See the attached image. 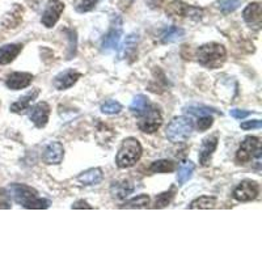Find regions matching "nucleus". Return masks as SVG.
<instances>
[{
	"instance_id": "13",
	"label": "nucleus",
	"mask_w": 262,
	"mask_h": 262,
	"mask_svg": "<svg viewBox=\"0 0 262 262\" xmlns=\"http://www.w3.org/2000/svg\"><path fill=\"white\" fill-rule=\"evenodd\" d=\"M243 18L250 28H254L258 30L261 28V21H262V13H261V4L258 2L250 3L245 7L243 11Z\"/></svg>"
},
{
	"instance_id": "2",
	"label": "nucleus",
	"mask_w": 262,
	"mask_h": 262,
	"mask_svg": "<svg viewBox=\"0 0 262 262\" xmlns=\"http://www.w3.org/2000/svg\"><path fill=\"white\" fill-rule=\"evenodd\" d=\"M196 58L200 64L210 70L221 69L227 59L226 48L216 42H210L198 48L196 50Z\"/></svg>"
},
{
	"instance_id": "3",
	"label": "nucleus",
	"mask_w": 262,
	"mask_h": 262,
	"mask_svg": "<svg viewBox=\"0 0 262 262\" xmlns=\"http://www.w3.org/2000/svg\"><path fill=\"white\" fill-rule=\"evenodd\" d=\"M142 152H143V148H142V144L137 138H126L119 147L118 154H117V167L121 168V169L134 167L142 158Z\"/></svg>"
},
{
	"instance_id": "27",
	"label": "nucleus",
	"mask_w": 262,
	"mask_h": 262,
	"mask_svg": "<svg viewBox=\"0 0 262 262\" xmlns=\"http://www.w3.org/2000/svg\"><path fill=\"white\" fill-rule=\"evenodd\" d=\"M149 196L147 194H140L133 200L127 201L125 205L121 206V209H144L149 205Z\"/></svg>"
},
{
	"instance_id": "40",
	"label": "nucleus",
	"mask_w": 262,
	"mask_h": 262,
	"mask_svg": "<svg viewBox=\"0 0 262 262\" xmlns=\"http://www.w3.org/2000/svg\"><path fill=\"white\" fill-rule=\"evenodd\" d=\"M164 0H147L149 8H160Z\"/></svg>"
},
{
	"instance_id": "11",
	"label": "nucleus",
	"mask_w": 262,
	"mask_h": 262,
	"mask_svg": "<svg viewBox=\"0 0 262 262\" xmlns=\"http://www.w3.org/2000/svg\"><path fill=\"white\" fill-rule=\"evenodd\" d=\"M50 105L45 101L37 102L29 112V119L34 123V126L38 128H43L49 122V117H50Z\"/></svg>"
},
{
	"instance_id": "31",
	"label": "nucleus",
	"mask_w": 262,
	"mask_h": 262,
	"mask_svg": "<svg viewBox=\"0 0 262 262\" xmlns=\"http://www.w3.org/2000/svg\"><path fill=\"white\" fill-rule=\"evenodd\" d=\"M122 111V105L119 104L116 100H109L105 104L101 105V112L104 114H109V116H113V114H118Z\"/></svg>"
},
{
	"instance_id": "5",
	"label": "nucleus",
	"mask_w": 262,
	"mask_h": 262,
	"mask_svg": "<svg viewBox=\"0 0 262 262\" xmlns=\"http://www.w3.org/2000/svg\"><path fill=\"white\" fill-rule=\"evenodd\" d=\"M139 117L138 127L140 131L147 133V134H154L163 125V116H161L160 107L155 104H149L144 113Z\"/></svg>"
},
{
	"instance_id": "21",
	"label": "nucleus",
	"mask_w": 262,
	"mask_h": 262,
	"mask_svg": "<svg viewBox=\"0 0 262 262\" xmlns=\"http://www.w3.org/2000/svg\"><path fill=\"white\" fill-rule=\"evenodd\" d=\"M39 95V90L38 88H36V90H33L32 92H29L28 95L23 96L21 98H18V101L13 102L12 105H11V112L12 113H21V112L27 111V109H29L30 104H32L33 100H36L37 96Z\"/></svg>"
},
{
	"instance_id": "1",
	"label": "nucleus",
	"mask_w": 262,
	"mask_h": 262,
	"mask_svg": "<svg viewBox=\"0 0 262 262\" xmlns=\"http://www.w3.org/2000/svg\"><path fill=\"white\" fill-rule=\"evenodd\" d=\"M7 191L16 203L24 206L25 209L45 210L50 207V201L39 198L36 189L25 184H11L7 188Z\"/></svg>"
},
{
	"instance_id": "15",
	"label": "nucleus",
	"mask_w": 262,
	"mask_h": 262,
	"mask_svg": "<svg viewBox=\"0 0 262 262\" xmlns=\"http://www.w3.org/2000/svg\"><path fill=\"white\" fill-rule=\"evenodd\" d=\"M64 158V147L60 142H51L43 151V161L49 165H58Z\"/></svg>"
},
{
	"instance_id": "6",
	"label": "nucleus",
	"mask_w": 262,
	"mask_h": 262,
	"mask_svg": "<svg viewBox=\"0 0 262 262\" xmlns=\"http://www.w3.org/2000/svg\"><path fill=\"white\" fill-rule=\"evenodd\" d=\"M165 12H167V15L170 16V17L201 18V16H202L203 13V9L189 6V4L181 2V0H173V2H170L167 6Z\"/></svg>"
},
{
	"instance_id": "33",
	"label": "nucleus",
	"mask_w": 262,
	"mask_h": 262,
	"mask_svg": "<svg viewBox=\"0 0 262 262\" xmlns=\"http://www.w3.org/2000/svg\"><path fill=\"white\" fill-rule=\"evenodd\" d=\"M98 0H78L76 4H75V9L76 12L84 13V12H90L95 8V6L97 4Z\"/></svg>"
},
{
	"instance_id": "37",
	"label": "nucleus",
	"mask_w": 262,
	"mask_h": 262,
	"mask_svg": "<svg viewBox=\"0 0 262 262\" xmlns=\"http://www.w3.org/2000/svg\"><path fill=\"white\" fill-rule=\"evenodd\" d=\"M262 121L259 119H254V121H247V122L242 123L243 130H252V128H261Z\"/></svg>"
},
{
	"instance_id": "7",
	"label": "nucleus",
	"mask_w": 262,
	"mask_h": 262,
	"mask_svg": "<svg viewBox=\"0 0 262 262\" xmlns=\"http://www.w3.org/2000/svg\"><path fill=\"white\" fill-rule=\"evenodd\" d=\"M122 18L119 17V16H114L112 18V24H111V29L109 32L106 33L102 38V43L101 48L104 51H112L116 50L118 48L119 39L122 37Z\"/></svg>"
},
{
	"instance_id": "38",
	"label": "nucleus",
	"mask_w": 262,
	"mask_h": 262,
	"mask_svg": "<svg viewBox=\"0 0 262 262\" xmlns=\"http://www.w3.org/2000/svg\"><path fill=\"white\" fill-rule=\"evenodd\" d=\"M229 114L236 119H244L247 117H249L252 114V112L249 111H240V109H232V111H229Z\"/></svg>"
},
{
	"instance_id": "35",
	"label": "nucleus",
	"mask_w": 262,
	"mask_h": 262,
	"mask_svg": "<svg viewBox=\"0 0 262 262\" xmlns=\"http://www.w3.org/2000/svg\"><path fill=\"white\" fill-rule=\"evenodd\" d=\"M212 123H214V118H212L211 116H209V114H206V116H201L200 118H198L196 126H198L200 131H206L211 127Z\"/></svg>"
},
{
	"instance_id": "19",
	"label": "nucleus",
	"mask_w": 262,
	"mask_h": 262,
	"mask_svg": "<svg viewBox=\"0 0 262 262\" xmlns=\"http://www.w3.org/2000/svg\"><path fill=\"white\" fill-rule=\"evenodd\" d=\"M134 191V185L130 181H114L111 186V194L114 200H125Z\"/></svg>"
},
{
	"instance_id": "28",
	"label": "nucleus",
	"mask_w": 262,
	"mask_h": 262,
	"mask_svg": "<svg viewBox=\"0 0 262 262\" xmlns=\"http://www.w3.org/2000/svg\"><path fill=\"white\" fill-rule=\"evenodd\" d=\"M176 168V164L170 160H156L151 164L149 170L152 173H169Z\"/></svg>"
},
{
	"instance_id": "16",
	"label": "nucleus",
	"mask_w": 262,
	"mask_h": 262,
	"mask_svg": "<svg viewBox=\"0 0 262 262\" xmlns=\"http://www.w3.org/2000/svg\"><path fill=\"white\" fill-rule=\"evenodd\" d=\"M217 147V137L216 135H210V137L205 138L202 142V146L200 149V163L203 167H207L210 165V161H211L212 154L215 152Z\"/></svg>"
},
{
	"instance_id": "36",
	"label": "nucleus",
	"mask_w": 262,
	"mask_h": 262,
	"mask_svg": "<svg viewBox=\"0 0 262 262\" xmlns=\"http://www.w3.org/2000/svg\"><path fill=\"white\" fill-rule=\"evenodd\" d=\"M11 196L7 189H0V209H11Z\"/></svg>"
},
{
	"instance_id": "34",
	"label": "nucleus",
	"mask_w": 262,
	"mask_h": 262,
	"mask_svg": "<svg viewBox=\"0 0 262 262\" xmlns=\"http://www.w3.org/2000/svg\"><path fill=\"white\" fill-rule=\"evenodd\" d=\"M185 112H188V113L193 114V116H206V114H210V113H215L214 109L211 107H207V106H198V105H191V106L185 107Z\"/></svg>"
},
{
	"instance_id": "30",
	"label": "nucleus",
	"mask_w": 262,
	"mask_h": 262,
	"mask_svg": "<svg viewBox=\"0 0 262 262\" xmlns=\"http://www.w3.org/2000/svg\"><path fill=\"white\" fill-rule=\"evenodd\" d=\"M67 37H69V53H67V59H72L76 54V45H78V38H76V32L72 29L64 30Z\"/></svg>"
},
{
	"instance_id": "24",
	"label": "nucleus",
	"mask_w": 262,
	"mask_h": 262,
	"mask_svg": "<svg viewBox=\"0 0 262 262\" xmlns=\"http://www.w3.org/2000/svg\"><path fill=\"white\" fill-rule=\"evenodd\" d=\"M185 36V30L179 27H170L165 32L161 34V42L163 43H172V42H177Z\"/></svg>"
},
{
	"instance_id": "17",
	"label": "nucleus",
	"mask_w": 262,
	"mask_h": 262,
	"mask_svg": "<svg viewBox=\"0 0 262 262\" xmlns=\"http://www.w3.org/2000/svg\"><path fill=\"white\" fill-rule=\"evenodd\" d=\"M23 15H24V8L20 4H13V7L2 18V25L6 29H15L23 23Z\"/></svg>"
},
{
	"instance_id": "39",
	"label": "nucleus",
	"mask_w": 262,
	"mask_h": 262,
	"mask_svg": "<svg viewBox=\"0 0 262 262\" xmlns=\"http://www.w3.org/2000/svg\"><path fill=\"white\" fill-rule=\"evenodd\" d=\"M71 207H72V209H88V210L93 209L92 206L88 205V203H86L84 200L76 201V202H75V203H72Z\"/></svg>"
},
{
	"instance_id": "10",
	"label": "nucleus",
	"mask_w": 262,
	"mask_h": 262,
	"mask_svg": "<svg viewBox=\"0 0 262 262\" xmlns=\"http://www.w3.org/2000/svg\"><path fill=\"white\" fill-rule=\"evenodd\" d=\"M63 11H64V3H62L60 0H50L42 13L41 23L46 28H53L58 23Z\"/></svg>"
},
{
	"instance_id": "20",
	"label": "nucleus",
	"mask_w": 262,
	"mask_h": 262,
	"mask_svg": "<svg viewBox=\"0 0 262 262\" xmlns=\"http://www.w3.org/2000/svg\"><path fill=\"white\" fill-rule=\"evenodd\" d=\"M24 46L21 43H9L0 48V64H8L17 58Z\"/></svg>"
},
{
	"instance_id": "14",
	"label": "nucleus",
	"mask_w": 262,
	"mask_h": 262,
	"mask_svg": "<svg viewBox=\"0 0 262 262\" xmlns=\"http://www.w3.org/2000/svg\"><path fill=\"white\" fill-rule=\"evenodd\" d=\"M33 79L34 76L30 72H12L7 78L6 85L12 91L24 90L32 84Z\"/></svg>"
},
{
	"instance_id": "23",
	"label": "nucleus",
	"mask_w": 262,
	"mask_h": 262,
	"mask_svg": "<svg viewBox=\"0 0 262 262\" xmlns=\"http://www.w3.org/2000/svg\"><path fill=\"white\" fill-rule=\"evenodd\" d=\"M217 205V200L215 196L202 195L200 198L194 200L190 203L189 209H215Z\"/></svg>"
},
{
	"instance_id": "32",
	"label": "nucleus",
	"mask_w": 262,
	"mask_h": 262,
	"mask_svg": "<svg viewBox=\"0 0 262 262\" xmlns=\"http://www.w3.org/2000/svg\"><path fill=\"white\" fill-rule=\"evenodd\" d=\"M242 3L243 0H221L219 2V9L223 13L228 15V13H232L233 11H236Z\"/></svg>"
},
{
	"instance_id": "25",
	"label": "nucleus",
	"mask_w": 262,
	"mask_h": 262,
	"mask_svg": "<svg viewBox=\"0 0 262 262\" xmlns=\"http://www.w3.org/2000/svg\"><path fill=\"white\" fill-rule=\"evenodd\" d=\"M194 169H195V165H194V163H191V161H188V163L184 164V165L180 168L179 172H177V182H179L180 186L186 184V182L191 179Z\"/></svg>"
},
{
	"instance_id": "18",
	"label": "nucleus",
	"mask_w": 262,
	"mask_h": 262,
	"mask_svg": "<svg viewBox=\"0 0 262 262\" xmlns=\"http://www.w3.org/2000/svg\"><path fill=\"white\" fill-rule=\"evenodd\" d=\"M104 180V173L101 168H91V169L81 172L78 176V181L85 186H93L98 185Z\"/></svg>"
},
{
	"instance_id": "12",
	"label": "nucleus",
	"mask_w": 262,
	"mask_h": 262,
	"mask_svg": "<svg viewBox=\"0 0 262 262\" xmlns=\"http://www.w3.org/2000/svg\"><path fill=\"white\" fill-rule=\"evenodd\" d=\"M81 78V72L76 71V70H66V71L59 72V74L54 78L53 85L55 90L58 91H66L71 88L76 81Z\"/></svg>"
},
{
	"instance_id": "8",
	"label": "nucleus",
	"mask_w": 262,
	"mask_h": 262,
	"mask_svg": "<svg viewBox=\"0 0 262 262\" xmlns=\"http://www.w3.org/2000/svg\"><path fill=\"white\" fill-rule=\"evenodd\" d=\"M259 147V139L257 137H249L245 138L240 144V148L237 149L235 156V160L237 164H247L249 163L252 159L256 155L257 148Z\"/></svg>"
},
{
	"instance_id": "9",
	"label": "nucleus",
	"mask_w": 262,
	"mask_h": 262,
	"mask_svg": "<svg viewBox=\"0 0 262 262\" xmlns=\"http://www.w3.org/2000/svg\"><path fill=\"white\" fill-rule=\"evenodd\" d=\"M259 194V185L256 181L244 180L233 190V198L238 202H249L256 200Z\"/></svg>"
},
{
	"instance_id": "26",
	"label": "nucleus",
	"mask_w": 262,
	"mask_h": 262,
	"mask_svg": "<svg viewBox=\"0 0 262 262\" xmlns=\"http://www.w3.org/2000/svg\"><path fill=\"white\" fill-rule=\"evenodd\" d=\"M174 195H176V186H172L168 191H164V193L159 194V195L156 196L155 206H154V207H155V209H164V207H167V206L172 202Z\"/></svg>"
},
{
	"instance_id": "22",
	"label": "nucleus",
	"mask_w": 262,
	"mask_h": 262,
	"mask_svg": "<svg viewBox=\"0 0 262 262\" xmlns=\"http://www.w3.org/2000/svg\"><path fill=\"white\" fill-rule=\"evenodd\" d=\"M148 105H149V101H148V97H147V96L138 95V96H135L134 100H133V102H131L130 112L134 114V116L139 117L144 113V111H146L147 107H148Z\"/></svg>"
},
{
	"instance_id": "29",
	"label": "nucleus",
	"mask_w": 262,
	"mask_h": 262,
	"mask_svg": "<svg viewBox=\"0 0 262 262\" xmlns=\"http://www.w3.org/2000/svg\"><path fill=\"white\" fill-rule=\"evenodd\" d=\"M139 41V36L133 33L126 38L125 41V55L126 57H134L135 51H137V45Z\"/></svg>"
},
{
	"instance_id": "4",
	"label": "nucleus",
	"mask_w": 262,
	"mask_h": 262,
	"mask_svg": "<svg viewBox=\"0 0 262 262\" xmlns=\"http://www.w3.org/2000/svg\"><path fill=\"white\" fill-rule=\"evenodd\" d=\"M194 131V123L190 118L188 117H176L170 121V123L168 125L167 134L168 139L172 142V143H181L190 138V135L193 134Z\"/></svg>"
}]
</instances>
